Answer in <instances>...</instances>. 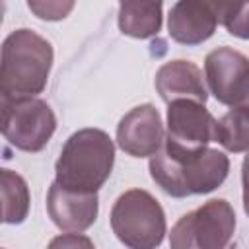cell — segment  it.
Here are the masks:
<instances>
[{
  "label": "cell",
  "instance_id": "obj_1",
  "mask_svg": "<svg viewBox=\"0 0 249 249\" xmlns=\"http://www.w3.org/2000/svg\"><path fill=\"white\" fill-rule=\"evenodd\" d=\"M53 58V47L45 37L25 27L12 31L2 45V97L19 99L41 93L47 86Z\"/></svg>",
  "mask_w": 249,
  "mask_h": 249
},
{
  "label": "cell",
  "instance_id": "obj_2",
  "mask_svg": "<svg viewBox=\"0 0 249 249\" xmlns=\"http://www.w3.org/2000/svg\"><path fill=\"white\" fill-rule=\"evenodd\" d=\"M228 171V156L208 146L191 156H171L165 150L150 156L152 179L163 193L175 198L212 193L226 181Z\"/></svg>",
  "mask_w": 249,
  "mask_h": 249
},
{
  "label": "cell",
  "instance_id": "obj_3",
  "mask_svg": "<svg viewBox=\"0 0 249 249\" xmlns=\"http://www.w3.org/2000/svg\"><path fill=\"white\" fill-rule=\"evenodd\" d=\"M115 163V144L105 130L82 128L68 136L54 163L56 183L82 193H97Z\"/></svg>",
  "mask_w": 249,
  "mask_h": 249
},
{
  "label": "cell",
  "instance_id": "obj_4",
  "mask_svg": "<svg viewBox=\"0 0 249 249\" xmlns=\"http://www.w3.org/2000/svg\"><path fill=\"white\" fill-rule=\"evenodd\" d=\"M111 228L121 243L132 249H152L163 241L165 214L144 189L123 193L111 208Z\"/></svg>",
  "mask_w": 249,
  "mask_h": 249
},
{
  "label": "cell",
  "instance_id": "obj_5",
  "mask_svg": "<svg viewBox=\"0 0 249 249\" xmlns=\"http://www.w3.org/2000/svg\"><path fill=\"white\" fill-rule=\"evenodd\" d=\"M235 231V212L224 198H212L183 214L169 233L173 249H222Z\"/></svg>",
  "mask_w": 249,
  "mask_h": 249
},
{
  "label": "cell",
  "instance_id": "obj_6",
  "mask_svg": "<svg viewBox=\"0 0 249 249\" xmlns=\"http://www.w3.org/2000/svg\"><path fill=\"white\" fill-rule=\"evenodd\" d=\"M56 130V117L37 97H2V134L23 152H41Z\"/></svg>",
  "mask_w": 249,
  "mask_h": 249
},
{
  "label": "cell",
  "instance_id": "obj_7",
  "mask_svg": "<svg viewBox=\"0 0 249 249\" xmlns=\"http://www.w3.org/2000/svg\"><path fill=\"white\" fill-rule=\"evenodd\" d=\"M167 136L163 150L171 156H191L216 140V119L204 103L177 99L167 103Z\"/></svg>",
  "mask_w": 249,
  "mask_h": 249
},
{
  "label": "cell",
  "instance_id": "obj_8",
  "mask_svg": "<svg viewBox=\"0 0 249 249\" xmlns=\"http://www.w3.org/2000/svg\"><path fill=\"white\" fill-rule=\"evenodd\" d=\"M204 72L216 101L249 111V58L243 53L218 47L206 54Z\"/></svg>",
  "mask_w": 249,
  "mask_h": 249
},
{
  "label": "cell",
  "instance_id": "obj_9",
  "mask_svg": "<svg viewBox=\"0 0 249 249\" xmlns=\"http://www.w3.org/2000/svg\"><path fill=\"white\" fill-rule=\"evenodd\" d=\"M163 140L161 117L150 103L130 109L117 126V144L132 158L154 156L161 148Z\"/></svg>",
  "mask_w": 249,
  "mask_h": 249
},
{
  "label": "cell",
  "instance_id": "obj_10",
  "mask_svg": "<svg viewBox=\"0 0 249 249\" xmlns=\"http://www.w3.org/2000/svg\"><path fill=\"white\" fill-rule=\"evenodd\" d=\"M47 210L53 224L70 233L86 231L97 218L99 200L97 193H82L53 183L47 195Z\"/></svg>",
  "mask_w": 249,
  "mask_h": 249
},
{
  "label": "cell",
  "instance_id": "obj_11",
  "mask_svg": "<svg viewBox=\"0 0 249 249\" xmlns=\"http://www.w3.org/2000/svg\"><path fill=\"white\" fill-rule=\"evenodd\" d=\"M216 16L200 0H177L169 10V37L181 45H200L216 31Z\"/></svg>",
  "mask_w": 249,
  "mask_h": 249
},
{
  "label": "cell",
  "instance_id": "obj_12",
  "mask_svg": "<svg viewBox=\"0 0 249 249\" xmlns=\"http://www.w3.org/2000/svg\"><path fill=\"white\" fill-rule=\"evenodd\" d=\"M156 89L165 103L177 99H193L204 103L208 91L200 68L191 60H171L156 72Z\"/></svg>",
  "mask_w": 249,
  "mask_h": 249
},
{
  "label": "cell",
  "instance_id": "obj_13",
  "mask_svg": "<svg viewBox=\"0 0 249 249\" xmlns=\"http://www.w3.org/2000/svg\"><path fill=\"white\" fill-rule=\"evenodd\" d=\"M163 0H119V29L134 39H148L161 29Z\"/></svg>",
  "mask_w": 249,
  "mask_h": 249
},
{
  "label": "cell",
  "instance_id": "obj_14",
  "mask_svg": "<svg viewBox=\"0 0 249 249\" xmlns=\"http://www.w3.org/2000/svg\"><path fill=\"white\" fill-rule=\"evenodd\" d=\"M0 185H2V222L21 224L29 212V189L25 179L12 169H2Z\"/></svg>",
  "mask_w": 249,
  "mask_h": 249
},
{
  "label": "cell",
  "instance_id": "obj_15",
  "mask_svg": "<svg viewBox=\"0 0 249 249\" xmlns=\"http://www.w3.org/2000/svg\"><path fill=\"white\" fill-rule=\"evenodd\" d=\"M228 152H249V111L231 107L216 121V140Z\"/></svg>",
  "mask_w": 249,
  "mask_h": 249
},
{
  "label": "cell",
  "instance_id": "obj_16",
  "mask_svg": "<svg viewBox=\"0 0 249 249\" xmlns=\"http://www.w3.org/2000/svg\"><path fill=\"white\" fill-rule=\"evenodd\" d=\"M76 0H27L33 16L45 21H60L74 10Z\"/></svg>",
  "mask_w": 249,
  "mask_h": 249
},
{
  "label": "cell",
  "instance_id": "obj_17",
  "mask_svg": "<svg viewBox=\"0 0 249 249\" xmlns=\"http://www.w3.org/2000/svg\"><path fill=\"white\" fill-rule=\"evenodd\" d=\"M226 29L230 35L239 39H249V0H243L233 18L226 23Z\"/></svg>",
  "mask_w": 249,
  "mask_h": 249
},
{
  "label": "cell",
  "instance_id": "obj_18",
  "mask_svg": "<svg viewBox=\"0 0 249 249\" xmlns=\"http://www.w3.org/2000/svg\"><path fill=\"white\" fill-rule=\"evenodd\" d=\"M200 2L216 16L218 23L226 25L233 18V14L237 12V8L241 6L243 0H200Z\"/></svg>",
  "mask_w": 249,
  "mask_h": 249
},
{
  "label": "cell",
  "instance_id": "obj_19",
  "mask_svg": "<svg viewBox=\"0 0 249 249\" xmlns=\"http://www.w3.org/2000/svg\"><path fill=\"white\" fill-rule=\"evenodd\" d=\"M56 245H62V247H66V245H88V247H91V241L86 239V237H80L78 233L66 231V235L56 237V239L51 241V247H56Z\"/></svg>",
  "mask_w": 249,
  "mask_h": 249
},
{
  "label": "cell",
  "instance_id": "obj_20",
  "mask_svg": "<svg viewBox=\"0 0 249 249\" xmlns=\"http://www.w3.org/2000/svg\"><path fill=\"white\" fill-rule=\"evenodd\" d=\"M241 181H243V210L249 216V154L245 156L241 165Z\"/></svg>",
  "mask_w": 249,
  "mask_h": 249
}]
</instances>
